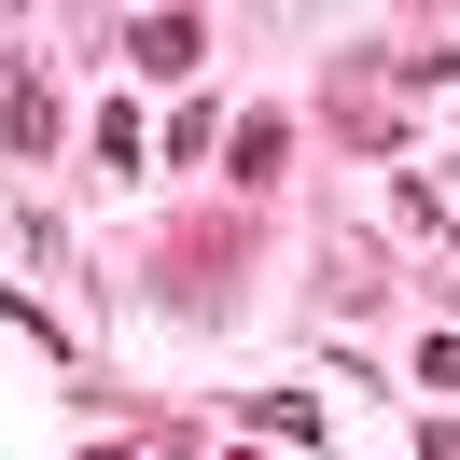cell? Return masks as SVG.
<instances>
[{"instance_id": "6da1fadb", "label": "cell", "mask_w": 460, "mask_h": 460, "mask_svg": "<svg viewBox=\"0 0 460 460\" xmlns=\"http://www.w3.org/2000/svg\"><path fill=\"white\" fill-rule=\"evenodd\" d=\"M126 57H140L154 84H181V70L209 57V29H196V14H140V29H126Z\"/></svg>"}, {"instance_id": "7a4b0ae2", "label": "cell", "mask_w": 460, "mask_h": 460, "mask_svg": "<svg viewBox=\"0 0 460 460\" xmlns=\"http://www.w3.org/2000/svg\"><path fill=\"white\" fill-rule=\"evenodd\" d=\"M0 140H14V154H42V140H57V84H42V70L0 98Z\"/></svg>"}, {"instance_id": "3957f363", "label": "cell", "mask_w": 460, "mask_h": 460, "mask_svg": "<svg viewBox=\"0 0 460 460\" xmlns=\"http://www.w3.org/2000/svg\"><path fill=\"white\" fill-rule=\"evenodd\" d=\"M224 154H237V181H265V168H279V154H293V126H279V112H252V126H237Z\"/></svg>"}, {"instance_id": "277c9868", "label": "cell", "mask_w": 460, "mask_h": 460, "mask_svg": "<svg viewBox=\"0 0 460 460\" xmlns=\"http://www.w3.org/2000/svg\"><path fill=\"white\" fill-rule=\"evenodd\" d=\"M419 460H460V419H432V432H419Z\"/></svg>"}, {"instance_id": "5b68a950", "label": "cell", "mask_w": 460, "mask_h": 460, "mask_svg": "<svg viewBox=\"0 0 460 460\" xmlns=\"http://www.w3.org/2000/svg\"><path fill=\"white\" fill-rule=\"evenodd\" d=\"M98 460H140V447H98Z\"/></svg>"}, {"instance_id": "8992f818", "label": "cell", "mask_w": 460, "mask_h": 460, "mask_svg": "<svg viewBox=\"0 0 460 460\" xmlns=\"http://www.w3.org/2000/svg\"><path fill=\"white\" fill-rule=\"evenodd\" d=\"M237 460H252V447H237Z\"/></svg>"}]
</instances>
